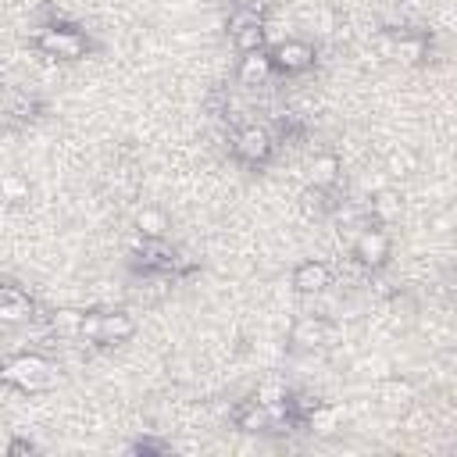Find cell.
Returning a JSON list of instances; mask_svg holds the SVG:
<instances>
[{"instance_id": "obj_17", "label": "cell", "mask_w": 457, "mask_h": 457, "mask_svg": "<svg viewBox=\"0 0 457 457\" xmlns=\"http://www.w3.org/2000/svg\"><path fill=\"white\" fill-rule=\"evenodd\" d=\"M418 154L411 150V147H393L389 154H386V175L389 179H411L414 172H418Z\"/></svg>"}, {"instance_id": "obj_10", "label": "cell", "mask_w": 457, "mask_h": 457, "mask_svg": "<svg viewBox=\"0 0 457 457\" xmlns=\"http://www.w3.org/2000/svg\"><path fill=\"white\" fill-rule=\"evenodd\" d=\"M414 397H418V389H414L411 379L389 375V379L379 382V400H382L386 411H407V407L414 404Z\"/></svg>"}, {"instance_id": "obj_16", "label": "cell", "mask_w": 457, "mask_h": 457, "mask_svg": "<svg viewBox=\"0 0 457 457\" xmlns=\"http://www.w3.org/2000/svg\"><path fill=\"white\" fill-rule=\"evenodd\" d=\"M304 421H308V429H311L315 436H336V432H340V407H333V404H315V407L304 414Z\"/></svg>"}, {"instance_id": "obj_1", "label": "cell", "mask_w": 457, "mask_h": 457, "mask_svg": "<svg viewBox=\"0 0 457 457\" xmlns=\"http://www.w3.org/2000/svg\"><path fill=\"white\" fill-rule=\"evenodd\" d=\"M4 382L19 386L26 393H40L54 382V365L44 354H19L4 361Z\"/></svg>"}, {"instance_id": "obj_23", "label": "cell", "mask_w": 457, "mask_h": 457, "mask_svg": "<svg viewBox=\"0 0 457 457\" xmlns=\"http://www.w3.org/2000/svg\"><path fill=\"white\" fill-rule=\"evenodd\" d=\"M0 193H4V200H12V204H22V200H29V182L22 175H4L0 179Z\"/></svg>"}, {"instance_id": "obj_13", "label": "cell", "mask_w": 457, "mask_h": 457, "mask_svg": "<svg viewBox=\"0 0 457 457\" xmlns=\"http://www.w3.org/2000/svg\"><path fill=\"white\" fill-rule=\"evenodd\" d=\"M297 204H301V214H304V218H315V221H318V218H325V214L336 207V204H333V196H329V189H325V186H311V182L301 189Z\"/></svg>"}, {"instance_id": "obj_6", "label": "cell", "mask_w": 457, "mask_h": 457, "mask_svg": "<svg viewBox=\"0 0 457 457\" xmlns=\"http://www.w3.org/2000/svg\"><path fill=\"white\" fill-rule=\"evenodd\" d=\"M354 258L365 269H382L389 261V237L382 228H361L354 240Z\"/></svg>"}, {"instance_id": "obj_14", "label": "cell", "mask_w": 457, "mask_h": 457, "mask_svg": "<svg viewBox=\"0 0 457 457\" xmlns=\"http://www.w3.org/2000/svg\"><path fill=\"white\" fill-rule=\"evenodd\" d=\"M83 322H86V311H79V308H58L47 325L61 340H79L83 336Z\"/></svg>"}, {"instance_id": "obj_11", "label": "cell", "mask_w": 457, "mask_h": 457, "mask_svg": "<svg viewBox=\"0 0 457 457\" xmlns=\"http://www.w3.org/2000/svg\"><path fill=\"white\" fill-rule=\"evenodd\" d=\"M340 175H343V164H340L336 154H315V157L308 161V182H311V186L333 189V186L340 182Z\"/></svg>"}, {"instance_id": "obj_3", "label": "cell", "mask_w": 457, "mask_h": 457, "mask_svg": "<svg viewBox=\"0 0 457 457\" xmlns=\"http://www.w3.org/2000/svg\"><path fill=\"white\" fill-rule=\"evenodd\" d=\"M336 336H340V329L322 315H304L290 329V343L297 350H325V347L336 343Z\"/></svg>"}, {"instance_id": "obj_21", "label": "cell", "mask_w": 457, "mask_h": 457, "mask_svg": "<svg viewBox=\"0 0 457 457\" xmlns=\"http://www.w3.org/2000/svg\"><path fill=\"white\" fill-rule=\"evenodd\" d=\"M261 22H265V19H261V8L244 4V8H237L233 15H228L225 29H228V36H237V33H244V29H251V26H261Z\"/></svg>"}, {"instance_id": "obj_15", "label": "cell", "mask_w": 457, "mask_h": 457, "mask_svg": "<svg viewBox=\"0 0 457 457\" xmlns=\"http://www.w3.org/2000/svg\"><path fill=\"white\" fill-rule=\"evenodd\" d=\"M136 233L143 240H164L168 233V214L161 207H140L136 211Z\"/></svg>"}, {"instance_id": "obj_4", "label": "cell", "mask_w": 457, "mask_h": 457, "mask_svg": "<svg viewBox=\"0 0 457 457\" xmlns=\"http://www.w3.org/2000/svg\"><path fill=\"white\" fill-rule=\"evenodd\" d=\"M272 147H276V143H272V136H269L265 125H244V129L237 132V140H233L237 157L247 161V164L269 161V157H272Z\"/></svg>"}, {"instance_id": "obj_18", "label": "cell", "mask_w": 457, "mask_h": 457, "mask_svg": "<svg viewBox=\"0 0 457 457\" xmlns=\"http://www.w3.org/2000/svg\"><path fill=\"white\" fill-rule=\"evenodd\" d=\"M425 54H429V47H425V40H421V36H397L393 61H400V65H421V61H425Z\"/></svg>"}, {"instance_id": "obj_12", "label": "cell", "mask_w": 457, "mask_h": 457, "mask_svg": "<svg viewBox=\"0 0 457 457\" xmlns=\"http://www.w3.org/2000/svg\"><path fill=\"white\" fill-rule=\"evenodd\" d=\"M136 336V322L125 311H100V343H125Z\"/></svg>"}, {"instance_id": "obj_20", "label": "cell", "mask_w": 457, "mask_h": 457, "mask_svg": "<svg viewBox=\"0 0 457 457\" xmlns=\"http://www.w3.org/2000/svg\"><path fill=\"white\" fill-rule=\"evenodd\" d=\"M400 211H404V204H400V196H397L393 189H379V193H375V200H372V214H375V218L397 221Z\"/></svg>"}, {"instance_id": "obj_2", "label": "cell", "mask_w": 457, "mask_h": 457, "mask_svg": "<svg viewBox=\"0 0 457 457\" xmlns=\"http://www.w3.org/2000/svg\"><path fill=\"white\" fill-rule=\"evenodd\" d=\"M36 51L47 58H61V61H76L86 54V36L79 29L68 26H47L36 33Z\"/></svg>"}, {"instance_id": "obj_8", "label": "cell", "mask_w": 457, "mask_h": 457, "mask_svg": "<svg viewBox=\"0 0 457 457\" xmlns=\"http://www.w3.org/2000/svg\"><path fill=\"white\" fill-rule=\"evenodd\" d=\"M33 318H36V304L22 290H15V286L0 290V322L19 325V322H33Z\"/></svg>"}, {"instance_id": "obj_7", "label": "cell", "mask_w": 457, "mask_h": 457, "mask_svg": "<svg viewBox=\"0 0 457 457\" xmlns=\"http://www.w3.org/2000/svg\"><path fill=\"white\" fill-rule=\"evenodd\" d=\"M333 286V269L325 265V261H301L297 269H293V290L297 293H304V297H318V293H325Z\"/></svg>"}, {"instance_id": "obj_24", "label": "cell", "mask_w": 457, "mask_h": 457, "mask_svg": "<svg viewBox=\"0 0 457 457\" xmlns=\"http://www.w3.org/2000/svg\"><path fill=\"white\" fill-rule=\"evenodd\" d=\"M269 4V0H254V8H265Z\"/></svg>"}, {"instance_id": "obj_9", "label": "cell", "mask_w": 457, "mask_h": 457, "mask_svg": "<svg viewBox=\"0 0 457 457\" xmlns=\"http://www.w3.org/2000/svg\"><path fill=\"white\" fill-rule=\"evenodd\" d=\"M276 72V61H272V51H254V54H240V83L244 86H265L269 76Z\"/></svg>"}, {"instance_id": "obj_19", "label": "cell", "mask_w": 457, "mask_h": 457, "mask_svg": "<svg viewBox=\"0 0 457 457\" xmlns=\"http://www.w3.org/2000/svg\"><path fill=\"white\" fill-rule=\"evenodd\" d=\"M254 400L265 407H283V404H290V389L283 379H261L254 389Z\"/></svg>"}, {"instance_id": "obj_5", "label": "cell", "mask_w": 457, "mask_h": 457, "mask_svg": "<svg viewBox=\"0 0 457 457\" xmlns=\"http://www.w3.org/2000/svg\"><path fill=\"white\" fill-rule=\"evenodd\" d=\"M272 61H276L279 72L297 76V72H308V68L315 65V47L304 44V40H290V36H286L283 44L272 47Z\"/></svg>"}, {"instance_id": "obj_22", "label": "cell", "mask_w": 457, "mask_h": 457, "mask_svg": "<svg viewBox=\"0 0 457 457\" xmlns=\"http://www.w3.org/2000/svg\"><path fill=\"white\" fill-rule=\"evenodd\" d=\"M233 44H237V51H240V54H254V51H265V47H269V36H265V22H261V26H251V29H244V33H237V36H233Z\"/></svg>"}]
</instances>
